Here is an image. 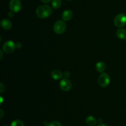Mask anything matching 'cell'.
<instances>
[{
  "label": "cell",
  "instance_id": "cell-14",
  "mask_svg": "<svg viewBox=\"0 0 126 126\" xmlns=\"http://www.w3.org/2000/svg\"><path fill=\"white\" fill-rule=\"evenodd\" d=\"M52 8L54 9L59 8L62 5V1L61 0H52L51 2Z\"/></svg>",
  "mask_w": 126,
  "mask_h": 126
},
{
  "label": "cell",
  "instance_id": "cell-22",
  "mask_svg": "<svg viewBox=\"0 0 126 126\" xmlns=\"http://www.w3.org/2000/svg\"><path fill=\"white\" fill-rule=\"evenodd\" d=\"M1 51V59H2V51Z\"/></svg>",
  "mask_w": 126,
  "mask_h": 126
},
{
  "label": "cell",
  "instance_id": "cell-20",
  "mask_svg": "<svg viewBox=\"0 0 126 126\" xmlns=\"http://www.w3.org/2000/svg\"><path fill=\"white\" fill-rule=\"evenodd\" d=\"M0 111H1V119L2 118V117H3V111H2V109L0 110Z\"/></svg>",
  "mask_w": 126,
  "mask_h": 126
},
{
  "label": "cell",
  "instance_id": "cell-7",
  "mask_svg": "<svg viewBox=\"0 0 126 126\" xmlns=\"http://www.w3.org/2000/svg\"><path fill=\"white\" fill-rule=\"evenodd\" d=\"M60 88L64 91H68L72 87L71 81L68 79H63L60 82Z\"/></svg>",
  "mask_w": 126,
  "mask_h": 126
},
{
  "label": "cell",
  "instance_id": "cell-1",
  "mask_svg": "<svg viewBox=\"0 0 126 126\" xmlns=\"http://www.w3.org/2000/svg\"><path fill=\"white\" fill-rule=\"evenodd\" d=\"M52 14V9L49 5L43 4L38 7L36 11L37 17L41 19L49 17Z\"/></svg>",
  "mask_w": 126,
  "mask_h": 126
},
{
  "label": "cell",
  "instance_id": "cell-4",
  "mask_svg": "<svg viewBox=\"0 0 126 126\" xmlns=\"http://www.w3.org/2000/svg\"><path fill=\"white\" fill-rule=\"evenodd\" d=\"M110 82V75L107 73H102L98 78V83L102 87H107Z\"/></svg>",
  "mask_w": 126,
  "mask_h": 126
},
{
  "label": "cell",
  "instance_id": "cell-16",
  "mask_svg": "<svg viewBox=\"0 0 126 126\" xmlns=\"http://www.w3.org/2000/svg\"><path fill=\"white\" fill-rule=\"evenodd\" d=\"M47 126H62V124L60 122H59V121H53L49 122V123L47 125Z\"/></svg>",
  "mask_w": 126,
  "mask_h": 126
},
{
  "label": "cell",
  "instance_id": "cell-15",
  "mask_svg": "<svg viewBox=\"0 0 126 126\" xmlns=\"http://www.w3.org/2000/svg\"><path fill=\"white\" fill-rule=\"evenodd\" d=\"M11 126H25V124L22 121L17 119L12 121L11 124Z\"/></svg>",
  "mask_w": 126,
  "mask_h": 126
},
{
  "label": "cell",
  "instance_id": "cell-21",
  "mask_svg": "<svg viewBox=\"0 0 126 126\" xmlns=\"http://www.w3.org/2000/svg\"><path fill=\"white\" fill-rule=\"evenodd\" d=\"M97 126H107V125L104 124H98Z\"/></svg>",
  "mask_w": 126,
  "mask_h": 126
},
{
  "label": "cell",
  "instance_id": "cell-13",
  "mask_svg": "<svg viewBox=\"0 0 126 126\" xmlns=\"http://www.w3.org/2000/svg\"><path fill=\"white\" fill-rule=\"evenodd\" d=\"M86 122L87 123V124L91 126H95V125L97 124V120L95 118L94 116H87V118L86 119Z\"/></svg>",
  "mask_w": 126,
  "mask_h": 126
},
{
  "label": "cell",
  "instance_id": "cell-18",
  "mask_svg": "<svg viewBox=\"0 0 126 126\" xmlns=\"http://www.w3.org/2000/svg\"><path fill=\"white\" fill-rule=\"evenodd\" d=\"M64 76H65V77L66 78V79L69 78V77L70 76V72H68V71H66L65 73H64Z\"/></svg>",
  "mask_w": 126,
  "mask_h": 126
},
{
  "label": "cell",
  "instance_id": "cell-12",
  "mask_svg": "<svg viewBox=\"0 0 126 126\" xmlns=\"http://www.w3.org/2000/svg\"><path fill=\"white\" fill-rule=\"evenodd\" d=\"M96 70L100 73H103L106 69V65L103 62L100 61L96 64L95 65Z\"/></svg>",
  "mask_w": 126,
  "mask_h": 126
},
{
  "label": "cell",
  "instance_id": "cell-9",
  "mask_svg": "<svg viewBox=\"0 0 126 126\" xmlns=\"http://www.w3.org/2000/svg\"><path fill=\"white\" fill-rule=\"evenodd\" d=\"M73 13L70 10H65L63 12L62 15V17L64 21H70L73 18Z\"/></svg>",
  "mask_w": 126,
  "mask_h": 126
},
{
  "label": "cell",
  "instance_id": "cell-6",
  "mask_svg": "<svg viewBox=\"0 0 126 126\" xmlns=\"http://www.w3.org/2000/svg\"><path fill=\"white\" fill-rule=\"evenodd\" d=\"M22 7V4L20 0H11L9 2V9L11 12H18Z\"/></svg>",
  "mask_w": 126,
  "mask_h": 126
},
{
  "label": "cell",
  "instance_id": "cell-11",
  "mask_svg": "<svg viewBox=\"0 0 126 126\" xmlns=\"http://www.w3.org/2000/svg\"><path fill=\"white\" fill-rule=\"evenodd\" d=\"M116 36L120 40H126V30L124 28H119L116 31Z\"/></svg>",
  "mask_w": 126,
  "mask_h": 126
},
{
  "label": "cell",
  "instance_id": "cell-23",
  "mask_svg": "<svg viewBox=\"0 0 126 126\" xmlns=\"http://www.w3.org/2000/svg\"><path fill=\"white\" fill-rule=\"evenodd\" d=\"M67 1H72V0H67Z\"/></svg>",
  "mask_w": 126,
  "mask_h": 126
},
{
  "label": "cell",
  "instance_id": "cell-17",
  "mask_svg": "<svg viewBox=\"0 0 126 126\" xmlns=\"http://www.w3.org/2000/svg\"><path fill=\"white\" fill-rule=\"evenodd\" d=\"M5 90V86L4 85V84L2 83H1V85H0V91L1 93H2Z\"/></svg>",
  "mask_w": 126,
  "mask_h": 126
},
{
  "label": "cell",
  "instance_id": "cell-10",
  "mask_svg": "<svg viewBox=\"0 0 126 126\" xmlns=\"http://www.w3.org/2000/svg\"><path fill=\"white\" fill-rule=\"evenodd\" d=\"M62 72L58 69H55L51 72V77L54 80H59V79H62Z\"/></svg>",
  "mask_w": 126,
  "mask_h": 126
},
{
  "label": "cell",
  "instance_id": "cell-5",
  "mask_svg": "<svg viewBox=\"0 0 126 126\" xmlns=\"http://www.w3.org/2000/svg\"><path fill=\"white\" fill-rule=\"evenodd\" d=\"M16 46V44L12 41H7L2 45V50L7 54H11L15 51Z\"/></svg>",
  "mask_w": 126,
  "mask_h": 126
},
{
  "label": "cell",
  "instance_id": "cell-19",
  "mask_svg": "<svg viewBox=\"0 0 126 126\" xmlns=\"http://www.w3.org/2000/svg\"><path fill=\"white\" fill-rule=\"evenodd\" d=\"M41 1L43 2H44V3H49L51 0H41Z\"/></svg>",
  "mask_w": 126,
  "mask_h": 126
},
{
  "label": "cell",
  "instance_id": "cell-3",
  "mask_svg": "<svg viewBox=\"0 0 126 126\" xmlns=\"http://www.w3.org/2000/svg\"><path fill=\"white\" fill-rule=\"evenodd\" d=\"M114 23L116 27L121 28L126 24V15L123 13L119 14L114 19Z\"/></svg>",
  "mask_w": 126,
  "mask_h": 126
},
{
  "label": "cell",
  "instance_id": "cell-8",
  "mask_svg": "<svg viewBox=\"0 0 126 126\" xmlns=\"http://www.w3.org/2000/svg\"><path fill=\"white\" fill-rule=\"evenodd\" d=\"M1 26L3 29L4 30H10L12 28V22L10 20L7 19H4L1 21Z\"/></svg>",
  "mask_w": 126,
  "mask_h": 126
},
{
  "label": "cell",
  "instance_id": "cell-2",
  "mask_svg": "<svg viewBox=\"0 0 126 126\" xmlns=\"http://www.w3.org/2000/svg\"><path fill=\"white\" fill-rule=\"evenodd\" d=\"M53 28H54V31L55 33L58 35L62 34L65 32L66 28V23L64 21L59 20L54 23Z\"/></svg>",
  "mask_w": 126,
  "mask_h": 126
}]
</instances>
